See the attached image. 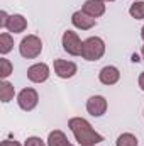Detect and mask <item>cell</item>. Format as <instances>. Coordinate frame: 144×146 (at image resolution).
<instances>
[{"mask_svg":"<svg viewBox=\"0 0 144 146\" xmlns=\"http://www.w3.org/2000/svg\"><path fill=\"white\" fill-rule=\"evenodd\" d=\"M68 127L75 136V141L80 146H95L104 141V136L98 131H95L85 117H71L68 121Z\"/></svg>","mask_w":144,"mask_h":146,"instance_id":"cell-1","label":"cell"},{"mask_svg":"<svg viewBox=\"0 0 144 146\" xmlns=\"http://www.w3.org/2000/svg\"><path fill=\"white\" fill-rule=\"evenodd\" d=\"M105 41L98 36H90L83 41L81 58L87 61H98L105 54Z\"/></svg>","mask_w":144,"mask_h":146,"instance_id":"cell-2","label":"cell"},{"mask_svg":"<svg viewBox=\"0 0 144 146\" xmlns=\"http://www.w3.org/2000/svg\"><path fill=\"white\" fill-rule=\"evenodd\" d=\"M42 53V41L36 34H27L19 42V54L26 60H34Z\"/></svg>","mask_w":144,"mask_h":146,"instance_id":"cell-3","label":"cell"},{"mask_svg":"<svg viewBox=\"0 0 144 146\" xmlns=\"http://www.w3.org/2000/svg\"><path fill=\"white\" fill-rule=\"evenodd\" d=\"M61 46L63 49L70 54V56H81L83 51V41L78 36V33H75L71 29L65 31L61 36Z\"/></svg>","mask_w":144,"mask_h":146,"instance_id":"cell-4","label":"cell"},{"mask_svg":"<svg viewBox=\"0 0 144 146\" xmlns=\"http://www.w3.org/2000/svg\"><path fill=\"white\" fill-rule=\"evenodd\" d=\"M39 104V94L36 88L32 87H26L17 94V106L24 112H31L34 110Z\"/></svg>","mask_w":144,"mask_h":146,"instance_id":"cell-5","label":"cell"},{"mask_svg":"<svg viewBox=\"0 0 144 146\" xmlns=\"http://www.w3.org/2000/svg\"><path fill=\"white\" fill-rule=\"evenodd\" d=\"M53 70H54V75L61 80H68V78H73L76 73H78V66L76 63L73 61H68V60H54L53 63Z\"/></svg>","mask_w":144,"mask_h":146,"instance_id":"cell-6","label":"cell"},{"mask_svg":"<svg viewBox=\"0 0 144 146\" xmlns=\"http://www.w3.org/2000/svg\"><path fill=\"white\" fill-rule=\"evenodd\" d=\"M51 75V68L46 63H34L27 68V78L32 83H44Z\"/></svg>","mask_w":144,"mask_h":146,"instance_id":"cell-7","label":"cell"},{"mask_svg":"<svg viewBox=\"0 0 144 146\" xmlns=\"http://www.w3.org/2000/svg\"><path fill=\"white\" fill-rule=\"evenodd\" d=\"M108 109V102L104 95H92L87 100V112L93 117H102Z\"/></svg>","mask_w":144,"mask_h":146,"instance_id":"cell-8","label":"cell"},{"mask_svg":"<svg viewBox=\"0 0 144 146\" xmlns=\"http://www.w3.org/2000/svg\"><path fill=\"white\" fill-rule=\"evenodd\" d=\"M71 24L80 31H90V29H93L97 26V19L90 17L83 10H76V12L71 14Z\"/></svg>","mask_w":144,"mask_h":146,"instance_id":"cell-9","label":"cell"},{"mask_svg":"<svg viewBox=\"0 0 144 146\" xmlns=\"http://www.w3.org/2000/svg\"><path fill=\"white\" fill-rule=\"evenodd\" d=\"M98 80H100L102 85H107V87L115 85L120 80V70L117 66H114V65H107L98 72Z\"/></svg>","mask_w":144,"mask_h":146,"instance_id":"cell-10","label":"cell"},{"mask_svg":"<svg viewBox=\"0 0 144 146\" xmlns=\"http://www.w3.org/2000/svg\"><path fill=\"white\" fill-rule=\"evenodd\" d=\"M81 10L85 14H88L90 17L98 19V17H102L105 14L107 5H105L104 0H85V3L81 5Z\"/></svg>","mask_w":144,"mask_h":146,"instance_id":"cell-11","label":"cell"},{"mask_svg":"<svg viewBox=\"0 0 144 146\" xmlns=\"http://www.w3.org/2000/svg\"><path fill=\"white\" fill-rule=\"evenodd\" d=\"M10 34H20L27 29V19L22 14H10L7 27H5Z\"/></svg>","mask_w":144,"mask_h":146,"instance_id":"cell-12","label":"cell"},{"mask_svg":"<svg viewBox=\"0 0 144 146\" xmlns=\"http://www.w3.org/2000/svg\"><path fill=\"white\" fill-rule=\"evenodd\" d=\"M46 143H48V146H66L70 141H68V138H66V134H65L63 131L54 129V131H51V133L48 134Z\"/></svg>","mask_w":144,"mask_h":146,"instance_id":"cell-13","label":"cell"},{"mask_svg":"<svg viewBox=\"0 0 144 146\" xmlns=\"http://www.w3.org/2000/svg\"><path fill=\"white\" fill-rule=\"evenodd\" d=\"M14 97H15L14 85L10 82H7V80H2L0 82V100L3 104H9L10 100H14Z\"/></svg>","mask_w":144,"mask_h":146,"instance_id":"cell-14","label":"cell"},{"mask_svg":"<svg viewBox=\"0 0 144 146\" xmlns=\"http://www.w3.org/2000/svg\"><path fill=\"white\" fill-rule=\"evenodd\" d=\"M14 49V37L10 33H2L0 34V54L5 56Z\"/></svg>","mask_w":144,"mask_h":146,"instance_id":"cell-15","label":"cell"},{"mask_svg":"<svg viewBox=\"0 0 144 146\" xmlns=\"http://www.w3.org/2000/svg\"><path fill=\"white\" fill-rule=\"evenodd\" d=\"M115 146H139V139L136 134L132 133H122L117 141H115Z\"/></svg>","mask_w":144,"mask_h":146,"instance_id":"cell-16","label":"cell"},{"mask_svg":"<svg viewBox=\"0 0 144 146\" xmlns=\"http://www.w3.org/2000/svg\"><path fill=\"white\" fill-rule=\"evenodd\" d=\"M129 15L136 21H143L144 19V0H136L131 7H129Z\"/></svg>","mask_w":144,"mask_h":146,"instance_id":"cell-17","label":"cell"},{"mask_svg":"<svg viewBox=\"0 0 144 146\" xmlns=\"http://www.w3.org/2000/svg\"><path fill=\"white\" fill-rule=\"evenodd\" d=\"M14 72V65L10 63V60H7L5 56L0 58V78L2 80H7Z\"/></svg>","mask_w":144,"mask_h":146,"instance_id":"cell-18","label":"cell"},{"mask_svg":"<svg viewBox=\"0 0 144 146\" xmlns=\"http://www.w3.org/2000/svg\"><path fill=\"white\" fill-rule=\"evenodd\" d=\"M46 145L48 143L44 139H41L39 136H29L26 139V143H24V146H46Z\"/></svg>","mask_w":144,"mask_h":146,"instance_id":"cell-19","label":"cell"},{"mask_svg":"<svg viewBox=\"0 0 144 146\" xmlns=\"http://www.w3.org/2000/svg\"><path fill=\"white\" fill-rule=\"evenodd\" d=\"M9 17H10V15H9L5 10H0V27H2V29H5V27H7Z\"/></svg>","mask_w":144,"mask_h":146,"instance_id":"cell-20","label":"cell"},{"mask_svg":"<svg viewBox=\"0 0 144 146\" xmlns=\"http://www.w3.org/2000/svg\"><path fill=\"white\" fill-rule=\"evenodd\" d=\"M0 146H24V145H20V143L15 141V139H3Z\"/></svg>","mask_w":144,"mask_h":146,"instance_id":"cell-21","label":"cell"},{"mask_svg":"<svg viewBox=\"0 0 144 146\" xmlns=\"http://www.w3.org/2000/svg\"><path fill=\"white\" fill-rule=\"evenodd\" d=\"M137 85H139V88L144 92V72H141L139 78H137Z\"/></svg>","mask_w":144,"mask_h":146,"instance_id":"cell-22","label":"cell"},{"mask_svg":"<svg viewBox=\"0 0 144 146\" xmlns=\"http://www.w3.org/2000/svg\"><path fill=\"white\" fill-rule=\"evenodd\" d=\"M132 61H136V63H137V61H139V56H137V54H134V56H132Z\"/></svg>","mask_w":144,"mask_h":146,"instance_id":"cell-23","label":"cell"},{"mask_svg":"<svg viewBox=\"0 0 144 146\" xmlns=\"http://www.w3.org/2000/svg\"><path fill=\"white\" fill-rule=\"evenodd\" d=\"M141 37H143V41H144V26L141 27Z\"/></svg>","mask_w":144,"mask_h":146,"instance_id":"cell-24","label":"cell"},{"mask_svg":"<svg viewBox=\"0 0 144 146\" xmlns=\"http://www.w3.org/2000/svg\"><path fill=\"white\" fill-rule=\"evenodd\" d=\"M141 56H143V60H144V44H143V48H141Z\"/></svg>","mask_w":144,"mask_h":146,"instance_id":"cell-25","label":"cell"},{"mask_svg":"<svg viewBox=\"0 0 144 146\" xmlns=\"http://www.w3.org/2000/svg\"><path fill=\"white\" fill-rule=\"evenodd\" d=\"M104 2H105V3H107V2H115V0H104Z\"/></svg>","mask_w":144,"mask_h":146,"instance_id":"cell-26","label":"cell"},{"mask_svg":"<svg viewBox=\"0 0 144 146\" xmlns=\"http://www.w3.org/2000/svg\"><path fill=\"white\" fill-rule=\"evenodd\" d=\"M66 146H75V145H73V143H68V145H66Z\"/></svg>","mask_w":144,"mask_h":146,"instance_id":"cell-27","label":"cell"},{"mask_svg":"<svg viewBox=\"0 0 144 146\" xmlns=\"http://www.w3.org/2000/svg\"><path fill=\"white\" fill-rule=\"evenodd\" d=\"M143 114H144V112H143Z\"/></svg>","mask_w":144,"mask_h":146,"instance_id":"cell-28","label":"cell"}]
</instances>
